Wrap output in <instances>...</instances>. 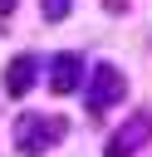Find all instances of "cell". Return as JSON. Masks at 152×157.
<instances>
[{"label":"cell","instance_id":"1","mask_svg":"<svg viewBox=\"0 0 152 157\" xmlns=\"http://www.w3.org/2000/svg\"><path fill=\"white\" fill-rule=\"evenodd\" d=\"M64 137V118H54V113H25L20 123H15V147L25 152V157H39L44 147H54Z\"/></svg>","mask_w":152,"mask_h":157},{"label":"cell","instance_id":"2","mask_svg":"<svg viewBox=\"0 0 152 157\" xmlns=\"http://www.w3.org/2000/svg\"><path fill=\"white\" fill-rule=\"evenodd\" d=\"M123 98H127L123 69H118V64H98V69H93V88H88V113H103V108H113V103H123Z\"/></svg>","mask_w":152,"mask_h":157},{"label":"cell","instance_id":"3","mask_svg":"<svg viewBox=\"0 0 152 157\" xmlns=\"http://www.w3.org/2000/svg\"><path fill=\"white\" fill-rule=\"evenodd\" d=\"M147 142H152V113H137V118H127V123L108 137L103 157H137Z\"/></svg>","mask_w":152,"mask_h":157},{"label":"cell","instance_id":"4","mask_svg":"<svg viewBox=\"0 0 152 157\" xmlns=\"http://www.w3.org/2000/svg\"><path fill=\"white\" fill-rule=\"evenodd\" d=\"M34 74H39V59H34V54H15L10 69H5V93H10V98H25V93L34 88Z\"/></svg>","mask_w":152,"mask_h":157},{"label":"cell","instance_id":"5","mask_svg":"<svg viewBox=\"0 0 152 157\" xmlns=\"http://www.w3.org/2000/svg\"><path fill=\"white\" fill-rule=\"evenodd\" d=\"M78 83H83V59H78V54H59V59L49 64V88L64 98V93H74Z\"/></svg>","mask_w":152,"mask_h":157},{"label":"cell","instance_id":"6","mask_svg":"<svg viewBox=\"0 0 152 157\" xmlns=\"http://www.w3.org/2000/svg\"><path fill=\"white\" fill-rule=\"evenodd\" d=\"M74 0H44V20H64Z\"/></svg>","mask_w":152,"mask_h":157},{"label":"cell","instance_id":"7","mask_svg":"<svg viewBox=\"0 0 152 157\" xmlns=\"http://www.w3.org/2000/svg\"><path fill=\"white\" fill-rule=\"evenodd\" d=\"M10 10H15V0H0V15H10Z\"/></svg>","mask_w":152,"mask_h":157}]
</instances>
